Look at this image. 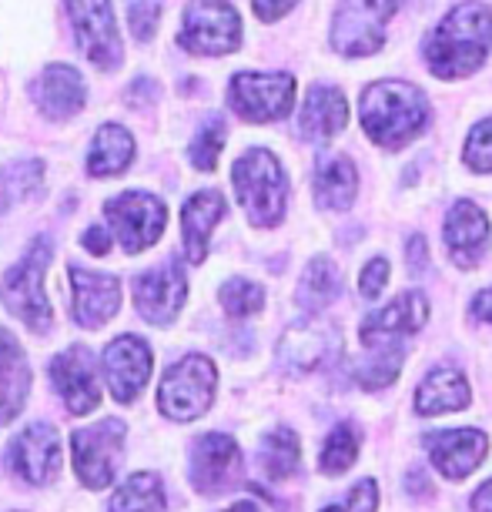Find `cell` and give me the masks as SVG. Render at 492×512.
Returning <instances> with one entry per match:
<instances>
[{
    "instance_id": "obj_1",
    "label": "cell",
    "mask_w": 492,
    "mask_h": 512,
    "mask_svg": "<svg viewBox=\"0 0 492 512\" xmlns=\"http://www.w3.org/2000/svg\"><path fill=\"white\" fill-rule=\"evenodd\" d=\"M432 104L416 84L409 81H375L365 88L359 118L365 134L385 151H402L416 141L429 124Z\"/></svg>"
},
{
    "instance_id": "obj_2",
    "label": "cell",
    "mask_w": 492,
    "mask_h": 512,
    "mask_svg": "<svg viewBox=\"0 0 492 512\" xmlns=\"http://www.w3.org/2000/svg\"><path fill=\"white\" fill-rule=\"evenodd\" d=\"M492 54V14L482 4H459L436 24L426 44V61L442 81L479 71Z\"/></svg>"
},
{
    "instance_id": "obj_3",
    "label": "cell",
    "mask_w": 492,
    "mask_h": 512,
    "mask_svg": "<svg viewBox=\"0 0 492 512\" xmlns=\"http://www.w3.org/2000/svg\"><path fill=\"white\" fill-rule=\"evenodd\" d=\"M231 185H235L241 208L255 228H275L285 218L288 181L272 151L252 148L241 154L231 168Z\"/></svg>"
},
{
    "instance_id": "obj_4",
    "label": "cell",
    "mask_w": 492,
    "mask_h": 512,
    "mask_svg": "<svg viewBox=\"0 0 492 512\" xmlns=\"http://www.w3.org/2000/svg\"><path fill=\"white\" fill-rule=\"evenodd\" d=\"M47 262H51V241L37 238L31 251L21 258V265H14L4 275V285H0V298L11 308V315H17L34 332H47L51 328V302H47L44 292Z\"/></svg>"
},
{
    "instance_id": "obj_5",
    "label": "cell",
    "mask_w": 492,
    "mask_h": 512,
    "mask_svg": "<svg viewBox=\"0 0 492 512\" xmlns=\"http://www.w3.org/2000/svg\"><path fill=\"white\" fill-rule=\"evenodd\" d=\"M218 369L205 355H185L168 369L161 379L158 409L175 422H191L208 412L211 399H215Z\"/></svg>"
},
{
    "instance_id": "obj_6",
    "label": "cell",
    "mask_w": 492,
    "mask_h": 512,
    "mask_svg": "<svg viewBox=\"0 0 492 512\" xmlns=\"http://www.w3.org/2000/svg\"><path fill=\"white\" fill-rule=\"evenodd\" d=\"M124 439H128V425L121 419H104L88 425V429H77L71 436L77 479L88 489L111 486L124 459Z\"/></svg>"
},
{
    "instance_id": "obj_7",
    "label": "cell",
    "mask_w": 492,
    "mask_h": 512,
    "mask_svg": "<svg viewBox=\"0 0 492 512\" xmlns=\"http://www.w3.org/2000/svg\"><path fill=\"white\" fill-rule=\"evenodd\" d=\"M402 0H342L332 24V47L345 57H369L385 44V24Z\"/></svg>"
},
{
    "instance_id": "obj_8",
    "label": "cell",
    "mask_w": 492,
    "mask_h": 512,
    "mask_svg": "<svg viewBox=\"0 0 492 512\" xmlns=\"http://www.w3.org/2000/svg\"><path fill=\"white\" fill-rule=\"evenodd\" d=\"M178 41L191 54H231L241 44V17L228 0H191Z\"/></svg>"
},
{
    "instance_id": "obj_9",
    "label": "cell",
    "mask_w": 492,
    "mask_h": 512,
    "mask_svg": "<svg viewBox=\"0 0 492 512\" xmlns=\"http://www.w3.org/2000/svg\"><path fill=\"white\" fill-rule=\"evenodd\" d=\"M228 101L238 118L248 124L282 121L285 114L292 111V101H295V77L292 74L241 71L231 77Z\"/></svg>"
},
{
    "instance_id": "obj_10",
    "label": "cell",
    "mask_w": 492,
    "mask_h": 512,
    "mask_svg": "<svg viewBox=\"0 0 492 512\" xmlns=\"http://www.w3.org/2000/svg\"><path fill=\"white\" fill-rule=\"evenodd\" d=\"M64 4L71 11L74 37L81 44L84 57L101 71H118L124 51L111 0H64Z\"/></svg>"
},
{
    "instance_id": "obj_11",
    "label": "cell",
    "mask_w": 492,
    "mask_h": 512,
    "mask_svg": "<svg viewBox=\"0 0 492 512\" xmlns=\"http://www.w3.org/2000/svg\"><path fill=\"white\" fill-rule=\"evenodd\" d=\"M104 215H108L111 228L118 231V241L128 255H138V251L151 248L154 241L161 238L164 221H168V208L161 205L154 195H144V191H128V195H118L104 205Z\"/></svg>"
},
{
    "instance_id": "obj_12",
    "label": "cell",
    "mask_w": 492,
    "mask_h": 512,
    "mask_svg": "<svg viewBox=\"0 0 492 512\" xmlns=\"http://www.w3.org/2000/svg\"><path fill=\"white\" fill-rule=\"evenodd\" d=\"M342 352V338L332 325L325 322H302L292 325L278 342V365L292 375H308L315 369H325L339 359Z\"/></svg>"
},
{
    "instance_id": "obj_13",
    "label": "cell",
    "mask_w": 492,
    "mask_h": 512,
    "mask_svg": "<svg viewBox=\"0 0 492 512\" xmlns=\"http://www.w3.org/2000/svg\"><path fill=\"white\" fill-rule=\"evenodd\" d=\"M188 282L178 262H164L134 278V305L151 325H171L185 305Z\"/></svg>"
},
{
    "instance_id": "obj_14",
    "label": "cell",
    "mask_w": 492,
    "mask_h": 512,
    "mask_svg": "<svg viewBox=\"0 0 492 512\" xmlns=\"http://www.w3.org/2000/svg\"><path fill=\"white\" fill-rule=\"evenodd\" d=\"M51 382L74 415H88L101 405L98 362L84 345H74V349L57 355L51 362Z\"/></svg>"
},
{
    "instance_id": "obj_15",
    "label": "cell",
    "mask_w": 492,
    "mask_h": 512,
    "mask_svg": "<svg viewBox=\"0 0 492 512\" xmlns=\"http://www.w3.org/2000/svg\"><path fill=\"white\" fill-rule=\"evenodd\" d=\"M238 472H241V452L231 436L208 432V436H201L195 442V449H191V482H195L201 496H215V492L235 486Z\"/></svg>"
},
{
    "instance_id": "obj_16",
    "label": "cell",
    "mask_w": 492,
    "mask_h": 512,
    "mask_svg": "<svg viewBox=\"0 0 492 512\" xmlns=\"http://www.w3.org/2000/svg\"><path fill=\"white\" fill-rule=\"evenodd\" d=\"M104 379L118 402H134L151 379V349L138 335H121L104 349Z\"/></svg>"
},
{
    "instance_id": "obj_17",
    "label": "cell",
    "mask_w": 492,
    "mask_h": 512,
    "mask_svg": "<svg viewBox=\"0 0 492 512\" xmlns=\"http://www.w3.org/2000/svg\"><path fill=\"white\" fill-rule=\"evenodd\" d=\"M121 308V285L111 275L71 268V315L77 325L101 328Z\"/></svg>"
},
{
    "instance_id": "obj_18",
    "label": "cell",
    "mask_w": 492,
    "mask_h": 512,
    "mask_svg": "<svg viewBox=\"0 0 492 512\" xmlns=\"http://www.w3.org/2000/svg\"><path fill=\"white\" fill-rule=\"evenodd\" d=\"M57 466H61V442H57V432L47 422L27 425L11 446V469L21 479L34 482V486H44V482L54 479Z\"/></svg>"
},
{
    "instance_id": "obj_19",
    "label": "cell",
    "mask_w": 492,
    "mask_h": 512,
    "mask_svg": "<svg viewBox=\"0 0 492 512\" xmlns=\"http://www.w3.org/2000/svg\"><path fill=\"white\" fill-rule=\"evenodd\" d=\"M489 436L479 429H449L429 436V456L446 479H466L486 459Z\"/></svg>"
},
{
    "instance_id": "obj_20",
    "label": "cell",
    "mask_w": 492,
    "mask_h": 512,
    "mask_svg": "<svg viewBox=\"0 0 492 512\" xmlns=\"http://www.w3.org/2000/svg\"><path fill=\"white\" fill-rule=\"evenodd\" d=\"M489 215L472 201H459L452 205L449 218H446V245L452 262L462 268H472L486 258L489 248Z\"/></svg>"
},
{
    "instance_id": "obj_21",
    "label": "cell",
    "mask_w": 492,
    "mask_h": 512,
    "mask_svg": "<svg viewBox=\"0 0 492 512\" xmlns=\"http://www.w3.org/2000/svg\"><path fill=\"white\" fill-rule=\"evenodd\" d=\"M429 318V302L422 292H405L395 298L392 305H385L382 312H372L369 318L362 322L359 335L365 342V349L372 345H382L389 342L392 335H409V332H419Z\"/></svg>"
},
{
    "instance_id": "obj_22",
    "label": "cell",
    "mask_w": 492,
    "mask_h": 512,
    "mask_svg": "<svg viewBox=\"0 0 492 512\" xmlns=\"http://www.w3.org/2000/svg\"><path fill=\"white\" fill-rule=\"evenodd\" d=\"M34 101L51 121H67L84 108V77L67 64H51L47 71L34 81Z\"/></svg>"
},
{
    "instance_id": "obj_23",
    "label": "cell",
    "mask_w": 492,
    "mask_h": 512,
    "mask_svg": "<svg viewBox=\"0 0 492 512\" xmlns=\"http://www.w3.org/2000/svg\"><path fill=\"white\" fill-rule=\"evenodd\" d=\"M349 124V101L339 88L332 84H315L312 91L305 94L302 114H298V131L308 141H328L335 134L345 131Z\"/></svg>"
},
{
    "instance_id": "obj_24",
    "label": "cell",
    "mask_w": 492,
    "mask_h": 512,
    "mask_svg": "<svg viewBox=\"0 0 492 512\" xmlns=\"http://www.w3.org/2000/svg\"><path fill=\"white\" fill-rule=\"evenodd\" d=\"M355 191H359V175H355V161L342 151H322L315 168V198L322 208L345 211L352 208Z\"/></svg>"
},
{
    "instance_id": "obj_25",
    "label": "cell",
    "mask_w": 492,
    "mask_h": 512,
    "mask_svg": "<svg viewBox=\"0 0 492 512\" xmlns=\"http://www.w3.org/2000/svg\"><path fill=\"white\" fill-rule=\"evenodd\" d=\"M31 392V369L11 332L0 328V425L17 419Z\"/></svg>"
},
{
    "instance_id": "obj_26",
    "label": "cell",
    "mask_w": 492,
    "mask_h": 512,
    "mask_svg": "<svg viewBox=\"0 0 492 512\" xmlns=\"http://www.w3.org/2000/svg\"><path fill=\"white\" fill-rule=\"evenodd\" d=\"M221 218H225V198H221L218 191H198V195L188 198V205L181 208V231H185L188 262H195V265L205 262L208 238Z\"/></svg>"
},
{
    "instance_id": "obj_27",
    "label": "cell",
    "mask_w": 492,
    "mask_h": 512,
    "mask_svg": "<svg viewBox=\"0 0 492 512\" xmlns=\"http://www.w3.org/2000/svg\"><path fill=\"white\" fill-rule=\"evenodd\" d=\"M462 405H469V385L462 379L459 369L452 365H439L422 379L416 392V412L419 415H442V412H456Z\"/></svg>"
},
{
    "instance_id": "obj_28",
    "label": "cell",
    "mask_w": 492,
    "mask_h": 512,
    "mask_svg": "<svg viewBox=\"0 0 492 512\" xmlns=\"http://www.w3.org/2000/svg\"><path fill=\"white\" fill-rule=\"evenodd\" d=\"M134 161V138L121 124H101L94 134L91 154H88V171L94 178H114L121 171H128Z\"/></svg>"
},
{
    "instance_id": "obj_29",
    "label": "cell",
    "mask_w": 492,
    "mask_h": 512,
    "mask_svg": "<svg viewBox=\"0 0 492 512\" xmlns=\"http://www.w3.org/2000/svg\"><path fill=\"white\" fill-rule=\"evenodd\" d=\"M339 292H342V275H339V268H335V262H328V258H312L302 272L295 298L305 312H322L325 305H332L335 298H339Z\"/></svg>"
},
{
    "instance_id": "obj_30",
    "label": "cell",
    "mask_w": 492,
    "mask_h": 512,
    "mask_svg": "<svg viewBox=\"0 0 492 512\" xmlns=\"http://www.w3.org/2000/svg\"><path fill=\"white\" fill-rule=\"evenodd\" d=\"M258 462H262L268 479L295 476L298 466H302V446H298V436L292 429H285V425H278L275 432H268V436L262 439Z\"/></svg>"
},
{
    "instance_id": "obj_31",
    "label": "cell",
    "mask_w": 492,
    "mask_h": 512,
    "mask_svg": "<svg viewBox=\"0 0 492 512\" xmlns=\"http://www.w3.org/2000/svg\"><path fill=\"white\" fill-rule=\"evenodd\" d=\"M402 362H405V349L402 345H372L369 355L362 362H355V382L362 385L365 392H379L385 385L395 382V375L402 372Z\"/></svg>"
},
{
    "instance_id": "obj_32",
    "label": "cell",
    "mask_w": 492,
    "mask_h": 512,
    "mask_svg": "<svg viewBox=\"0 0 492 512\" xmlns=\"http://www.w3.org/2000/svg\"><path fill=\"white\" fill-rule=\"evenodd\" d=\"M164 506L168 499L154 472H134L111 499V512H164Z\"/></svg>"
},
{
    "instance_id": "obj_33",
    "label": "cell",
    "mask_w": 492,
    "mask_h": 512,
    "mask_svg": "<svg viewBox=\"0 0 492 512\" xmlns=\"http://www.w3.org/2000/svg\"><path fill=\"white\" fill-rule=\"evenodd\" d=\"M44 181L41 161H14L0 168V211H7L14 201L31 198Z\"/></svg>"
},
{
    "instance_id": "obj_34",
    "label": "cell",
    "mask_w": 492,
    "mask_h": 512,
    "mask_svg": "<svg viewBox=\"0 0 492 512\" xmlns=\"http://www.w3.org/2000/svg\"><path fill=\"white\" fill-rule=\"evenodd\" d=\"M355 456H359V429H355L352 422H342L328 432L318 466H322V472H328V476H342V472L352 469Z\"/></svg>"
},
{
    "instance_id": "obj_35",
    "label": "cell",
    "mask_w": 492,
    "mask_h": 512,
    "mask_svg": "<svg viewBox=\"0 0 492 512\" xmlns=\"http://www.w3.org/2000/svg\"><path fill=\"white\" fill-rule=\"evenodd\" d=\"M221 308L231 318H248L255 312H262L265 305V288L255 282H245V278H231L228 285H221Z\"/></svg>"
},
{
    "instance_id": "obj_36",
    "label": "cell",
    "mask_w": 492,
    "mask_h": 512,
    "mask_svg": "<svg viewBox=\"0 0 492 512\" xmlns=\"http://www.w3.org/2000/svg\"><path fill=\"white\" fill-rule=\"evenodd\" d=\"M221 144H225V121L211 118L205 128L195 134V141H191V164H195L198 171H211L218 164Z\"/></svg>"
},
{
    "instance_id": "obj_37",
    "label": "cell",
    "mask_w": 492,
    "mask_h": 512,
    "mask_svg": "<svg viewBox=\"0 0 492 512\" xmlns=\"http://www.w3.org/2000/svg\"><path fill=\"white\" fill-rule=\"evenodd\" d=\"M466 164L472 171H479V175H489L492 171V118L476 124V128L469 131V141H466Z\"/></svg>"
},
{
    "instance_id": "obj_38",
    "label": "cell",
    "mask_w": 492,
    "mask_h": 512,
    "mask_svg": "<svg viewBox=\"0 0 492 512\" xmlns=\"http://www.w3.org/2000/svg\"><path fill=\"white\" fill-rule=\"evenodd\" d=\"M375 509H379V486H375V479H362L342 502H335V506H328L322 512H375Z\"/></svg>"
},
{
    "instance_id": "obj_39",
    "label": "cell",
    "mask_w": 492,
    "mask_h": 512,
    "mask_svg": "<svg viewBox=\"0 0 492 512\" xmlns=\"http://www.w3.org/2000/svg\"><path fill=\"white\" fill-rule=\"evenodd\" d=\"M158 0H134L131 11H128V24H131V34L138 37V41H151L154 37V27H158Z\"/></svg>"
},
{
    "instance_id": "obj_40",
    "label": "cell",
    "mask_w": 492,
    "mask_h": 512,
    "mask_svg": "<svg viewBox=\"0 0 492 512\" xmlns=\"http://www.w3.org/2000/svg\"><path fill=\"white\" fill-rule=\"evenodd\" d=\"M385 282H389V262H385V258H372L359 275V292L365 298H379Z\"/></svg>"
},
{
    "instance_id": "obj_41",
    "label": "cell",
    "mask_w": 492,
    "mask_h": 512,
    "mask_svg": "<svg viewBox=\"0 0 492 512\" xmlns=\"http://www.w3.org/2000/svg\"><path fill=\"white\" fill-rule=\"evenodd\" d=\"M298 0H252L255 14L262 17V21H278V17H285Z\"/></svg>"
},
{
    "instance_id": "obj_42",
    "label": "cell",
    "mask_w": 492,
    "mask_h": 512,
    "mask_svg": "<svg viewBox=\"0 0 492 512\" xmlns=\"http://www.w3.org/2000/svg\"><path fill=\"white\" fill-rule=\"evenodd\" d=\"M409 265H412V272H426V265H429V248H426V238L422 235H412L409 238Z\"/></svg>"
},
{
    "instance_id": "obj_43",
    "label": "cell",
    "mask_w": 492,
    "mask_h": 512,
    "mask_svg": "<svg viewBox=\"0 0 492 512\" xmlns=\"http://www.w3.org/2000/svg\"><path fill=\"white\" fill-rule=\"evenodd\" d=\"M81 241H84V248H88L91 255H108V248H111V235L104 228H98V225L84 231Z\"/></svg>"
},
{
    "instance_id": "obj_44",
    "label": "cell",
    "mask_w": 492,
    "mask_h": 512,
    "mask_svg": "<svg viewBox=\"0 0 492 512\" xmlns=\"http://www.w3.org/2000/svg\"><path fill=\"white\" fill-rule=\"evenodd\" d=\"M472 315H476L479 322H492V288L472 298Z\"/></svg>"
},
{
    "instance_id": "obj_45",
    "label": "cell",
    "mask_w": 492,
    "mask_h": 512,
    "mask_svg": "<svg viewBox=\"0 0 492 512\" xmlns=\"http://www.w3.org/2000/svg\"><path fill=\"white\" fill-rule=\"evenodd\" d=\"M472 512H492V479L486 486H479V492L472 496Z\"/></svg>"
},
{
    "instance_id": "obj_46",
    "label": "cell",
    "mask_w": 492,
    "mask_h": 512,
    "mask_svg": "<svg viewBox=\"0 0 492 512\" xmlns=\"http://www.w3.org/2000/svg\"><path fill=\"white\" fill-rule=\"evenodd\" d=\"M225 512H258V509H255V502H235V506Z\"/></svg>"
}]
</instances>
